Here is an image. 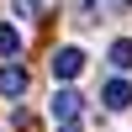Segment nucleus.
<instances>
[{
  "instance_id": "nucleus-8",
  "label": "nucleus",
  "mask_w": 132,
  "mask_h": 132,
  "mask_svg": "<svg viewBox=\"0 0 132 132\" xmlns=\"http://www.w3.org/2000/svg\"><path fill=\"white\" fill-rule=\"evenodd\" d=\"M101 11H111V16H122V11H132V0H101Z\"/></svg>"
},
{
  "instance_id": "nucleus-1",
  "label": "nucleus",
  "mask_w": 132,
  "mask_h": 132,
  "mask_svg": "<svg viewBox=\"0 0 132 132\" xmlns=\"http://www.w3.org/2000/svg\"><path fill=\"white\" fill-rule=\"evenodd\" d=\"M53 74H58L63 85L79 79V74H85V48H58V53H53Z\"/></svg>"
},
{
  "instance_id": "nucleus-4",
  "label": "nucleus",
  "mask_w": 132,
  "mask_h": 132,
  "mask_svg": "<svg viewBox=\"0 0 132 132\" xmlns=\"http://www.w3.org/2000/svg\"><path fill=\"white\" fill-rule=\"evenodd\" d=\"M27 90V69L21 63H0V95H21Z\"/></svg>"
},
{
  "instance_id": "nucleus-7",
  "label": "nucleus",
  "mask_w": 132,
  "mask_h": 132,
  "mask_svg": "<svg viewBox=\"0 0 132 132\" xmlns=\"http://www.w3.org/2000/svg\"><path fill=\"white\" fill-rule=\"evenodd\" d=\"M74 11H79L85 27H95V16H101V0H74Z\"/></svg>"
},
{
  "instance_id": "nucleus-3",
  "label": "nucleus",
  "mask_w": 132,
  "mask_h": 132,
  "mask_svg": "<svg viewBox=\"0 0 132 132\" xmlns=\"http://www.w3.org/2000/svg\"><path fill=\"white\" fill-rule=\"evenodd\" d=\"M101 101H106V111H127V106H132V85L122 79V74H116V79H106Z\"/></svg>"
},
{
  "instance_id": "nucleus-9",
  "label": "nucleus",
  "mask_w": 132,
  "mask_h": 132,
  "mask_svg": "<svg viewBox=\"0 0 132 132\" xmlns=\"http://www.w3.org/2000/svg\"><path fill=\"white\" fill-rule=\"evenodd\" d=\"M16 11H21V16H32V11H42V0H16Z\"/></svg>"
},
{
  "instance_id": "nucleus-2",
  "label": "nucleus",
  "mask_w": 132,
  "mask_h": 132,
  "mask_svg": "<svg viewBox=\"0 0 132 132\" xmlns=\"http://www.w3.org/2000/svg\"><path fill=\"white\" fill-rule=\"evenodd\" d=\"M79 106H85V101H79V90H69V85H63V90L53 95V106H48V111L58 116V122H79Z\"/></svg>"
},
{
  "instance_id": "nucleus-6",
  "label": "nucleus",
  "mask_w": 132,
  "mask_h": 132,
  "mask_svg": "<svg viewBox=\"0 0 132 132\" xmlns=\"http://www.w3.org/2000/svg\"><path fill=\"white\" fill-rule=\"evenodd\" d=\"M16 48H21V32L11 21H0V58H16Z\"/></svg>"
},
{
  "instance_id": "nucleus-5",
  "label": "nucleus",
  "mask_w": 132,
  "mask_h": 132,
  "mask_svg": "<svg viewBox=\"0 0 132 132\" xmlns=\"http://www.w3.org/2000/svg\"><path fill=\"white\" fill-rule=\"evenodd\" d=\"M106 58L116 63V74H127V69H132V37H116V42H111V53H106Z\"/></svg>"
},
{
  "instance_id": "nucleus-10",
  "label": "nucleus",
  "mask_w": 132,
  "mask_h": 132,
  "mask_svg": "<svg viewBox=\"0 0 132 132\" xmlns=\"http://www.w3.org/2000/svg\"><path fill=\"white\" fill-rule=\"evenodd\" d=\"M58 132H85V127H79V122H63V127H58Z\"/></svg>"
}]
</instances>
